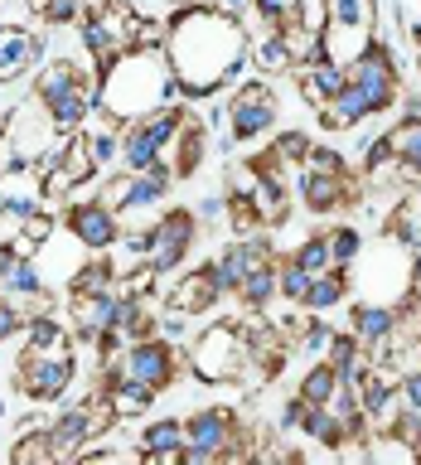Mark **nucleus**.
Segmentation results:
<instances>
[{
  "label": "nucleus",
  "instance_id": "obj_1",
  "mask_svg": "<svg viewBox=\"0 0 421 465\" xmlns=\"http://www.w3.org/2000/svg\"><path fill=\"white\" fill-rule=\"evenodd\" d=\"M165 58L184 97H213L218 87L238 83L247 68V29L242 20L213 10V5H189L170 15Z\"/></svg>",
  "mask_w": 421,
  "mask_h": 465
},
{
  "label": "nucleus",
  "instance_id": "obj_2",
  "mask_svg": "<svg viewBox=\"0 0 421 465\" xmlns=\"http://www.w3.org/2000/svg\"><path fill=\"white\" fill-rule=\"evenodd\" d=\"M170 102H180V83H174V73H170L165 49L160 54L126 49L97 78V107L112 112L116 122H141V116H151L155 107H170Z\"/></svg>",
  "mask_w": 421,
  "mask_h": 465
},
{
  "label": "nucleus",
  "instance_id": "obj_3",
  "mask_svg": "<svg viewBox=\"0 0 421 465\" xmlns=\"http://www.w3.org/2000/svg\"><path fill=\"white\" fill-rule=\"evenodd\" d=\"M64 145V131L54 126L49 107L29 93L10 107V116L0 122V151H5V170L10 165H49Z\"/></svg>",
  "mask_w": 421,
  "mask_h": 465
},
{
  "label": "nucleus",
  "instance_id": "obj_4",
  "mask_svg": "<svg viewBox=\"0 0 421 465\" xmlns=\"http://www.w3.org/2000/svg\"><path fill=\"white\" fill-rule=\"evenodd\" d=\"M184 363H189V373H194L199 383H213V388L238 383V378L247 373V334H242V325L213 320L209 330H199L194 340H189Z\"/></svg>",
  "mask_w": 421,
  "mask_h": 465
},
{
  "label": "nucleus",
  "instance_id": "obj_5",
  "mask_svg": "<svg viewBox=\"0 0 421 465\" xmlns=\"http://www.w3.org/2000/svg\"><path fill=\"white\" fill-rule=\"evenodd\" d=\"M73 378H78L73 344H58V349H20L15 388H20L29 402H64L68 388H73Z\"/></svg>",
  "mask_w": 421,
  "mask_h": 465
},
{
  "label": "nucleus",
  "instance_id": "obj_6",
  "mask_svg": "<svg viewBox=\"0 0 421 465\" xmlns=\"http://www.w3.org/2000/svg\"><path fill=\"white\" fill-rule=\"evenodd\" d=\"M194 238H199V218L189 213V209H165V213H155L151 232H145L141 262H145L155 276H170L174 267H184V257H189V247H194Z\"/></svg>",
  "mask_w": 421,
  "mask_h": 465
},
{
  "label": "nucleus",
  "instance_id": "obj_7",
  "mask_svg": "<svg viewBox=\"0 0 421 465\" xmlns=\"http://www.w3.org/2000/svg\"><path fill=\"white\" fill-rule=\"evenodd\" d=\"M223 122H228V145H247V141L267 136L271 122H276V87L267 78L242 83L238 93L228 97Z\"/></svg>",
  "mask_w": 421,
  "mask_h": 465
},
{
  "label": "nucleus",
  "instance_id": "obj_8",
  "mask_svg": "<svg viewBox=\"0 0 421 465\" xmlns=\"http://www.w3.org/2000/svg\"><path fill=\"white\" fill-rule=\"evenodd\" d=\"M184 363V349H174L165 334H145V340H131L122 349V373L126 378H141V383H151L155 392H165L174 383V373H180Z\"/></svg>",
  "mask_w": 421,
  "mask_h": 465
},
{
  "label": "nucleus",
  "instance_id": "obj_9",
  "mask_svg": "<svg viewBox=\"0 0 421 465\" xmlns=\"http://www.w3.org/2000/svg\"><path fill=\"white\" fill-rule=\"evenodd\" d=\"M344 78L368 93V102H373L377 116H383L392 102L402 97V78H397V64H392V49H387V44H377V39L344 68Z\"/></svg>",
  "mask_w": 421,
  "mask_h": 465
},
{
  "label": "nucleus",
  "instance_id": "obj_10",
  "mask_svg": "<svg viewBox=\"0 0 421 465\" xmlns=\"http://www.w3.org/2000/svg\"><path fill=\"white\" fill-rule=\"evenodd\" d=\"M64 232H73L87 252H107L112 242H122V218L102 199H68L64 209Z\"/></svg>",
  "mask_w": 421,
  "mask_h": 465
},
{
  "label": "nucleus",
  "instance_id": "obj_11",
  "mask_svg": "<svg viewBox=\"0 0 421 465\" xmlns=\"http://www.w3.org/2000/svg\"><path fill=\"white\" fill-rule=\"evenodd\" d=\"M44 64V39L24 25H0V87L34 78Z\"/></svg>",
  "mask_w": 421,
  "mask_h": 465
},
{
  "label": "nucleus",
  "instance_id": "obj_12",
  "mask_svg": "<svg viewBox=\"0 0 421 465\" xmlns=\"http://www.w3.org/2000/svg\"><path fill=\"white\" fill-rule=\"evenodd\" d=\"M358 199H363L358 180H348V174H325V170H305L300 165V203L310 213H334V209L358 203Z\"/></svg>",
  "mask_w": 421,
  "mask_h": 465
},
{
  "label": "nucleus",
  "instance_id": "obj_13",
  "mask_svg": "<svg viewBox=\"0 0 421 465\" xmlns=\"http://www.w3.org/2000/svg\"><path fill=\"white\" fill-rule=\"evenodd\" d=\"M228 291H223V282H218V272H213V262H203V267H194L189 276H180L174 282V291H170V311H180V315H209L218 301H223Z\"/></svg>",
  "mask_w": 421,
  "mask_h": 465
},
{
  "label": "nucleus",
  "instance_id": "obj_14",
  "mask_svg": "<svg viewBox=\"0 0 421 465\" xmlns=\"http://www.w3.org/2000/svg\"><path fill=\"white\" fill-rule=\"evenodd\" d=\"M267 262H276V247L267 242V238H238V242H228L223 252L213 257V272H218V282H223V291H232L242 282L252 267H267Z\"/></svg>",
  "mask_w": 421,
  "mask_h": 465
},
{
  "label": "nucleus",
  "instance_id": "obj_15",
  "mask_svg": "<svg viewBox=\"0 0 421 465\" xmlns=\"http://www.w3.org/2000/svg\"><path fill=\"white\" fill-rule=\"evenodd\" d=\"M116 301L122 291H102V296H73V340L78 344H93L102 330L116 325Z\"/></svg>",
  "mask_w": 421,
  "mask_h": 465
},
{
  "label": "nucleus",
  "instance_id": "obj_16",
  "mask_svg": "<svg viewBox=\"0 0 421 465\" xmlns=\"http://www.w3.org/2000/svg\"><path fill=\"white\" fill-rule=\"evenodd\" d=\"M203 151H209V126H203V116L199 112H189L184 116V126H180V136L170 141V151L165 160H174V180H189L199 165H203Z\"/></svg>",
  "mask_w": 421,
  "mask_h": 465
},
{
  "label": "nucleus",
  "instance_id": "obj_17",
  "mask_svg": "<svg viewBox=\"0 0 421 465\" xmlns=\"http://www.w3.org/2000/svg\"><path fill=\"white\" fill-rule=\"evenodd\" d=\"M141 460L151 465H184V421L160 417L141 431Z\"/></svg>",
  "mask_w": 421,
  "mask_h": 465
},
{
  "label": "nucleus",
  "instance_id": "obj_18",
  "mask_svg": "<svg viewBox=\"0 0 421 465\" xmlns=\"http://www.w3.org/2000/svg\"><path fill=\"white\" fill-rule=\"evenodd\" d=\"M296 83H300V97L310 102V107H325V102L344 87V68L319 54V58H310V64L296 68Z\"/></svg>",
  "mask_w": 421,
  "mask_h": 465
},
{
  "label": "nucleus",
  "instance_id": "obj_19",
  "mask_svg": "<svg viewBox=\"0 0 421 465\" xmlns=\"http://www.w3.org/2000/svg\"><path fill=\"white\" fill-rule=\"evenodd\" d=\"M252 209L261 218V228H281L286 218H290V189L281 174H257V184H252Z\"/></svg>",
  "mask_w": 421,
  "mask_h": 465
},
{
  "label": "nucleus",
  "instance_id": "obj_20",
  "mask_svg": "<svg viewBox=\"0 0 421 465\" xmlns=\"http://www.w3.org/2000/svg\"><path fill=\"white\" fill-rule=\"evenodd\" d=\"M155 160H165V151H160V145L145 136L141 122H126V126H122V141H116V170L141 174V170H151Z\"/></svg>",
  "mask_w": 421,
  "mask_h": 465
},
{
  "label": "nucleus",
  "instance_id": "obj_21",
  "mask_svg": "<svg viewBox=\"0 0 421 465\" xmlns=\"http://www.w3.org/2000/svg\"><path fill=\"white\" fill-rule=\"evenodd\" d=\"M305 15V0H252L242 15V29H247V39L252 35H267V29H281L290 20H300Z\"/></svg>",
  "mask_w": 421,
  "mask_h": 465
},
{
  "label": "nucleus",
  "instance_id": "obj_22",
  "mask_svg": "<svg viewBox=\"0 0 421 465\" xmlns=\"http://www.w3.org/2000/svg\"><path fill=\"white\" fill-rule=\"evenodd\" d=\"M232 296L242 301V311H247V315L271 311V301L281 296V291H276V262H267V267H252L238 286H232Z\"/></svg>",
  "mask_w": 421,
  "mask_h": 465
},
{
  "label": "nucleus",
  "instance_id": "obj_23",
  "mask_svg": "<svg viewBox=\"0 0 421 465\" xmlns=\"http://www.w3.org/2000/svg\"><path fill=\"white\" fill-rule=\"evenodd\" d=\"M10 460L15 465H44V460H58L54 456V441H49V421H34L29 417L20 431H15V446H10Z\"/></svg>",
  "mask_w": 421,
  "mask_h": 465
},
{
  "label": "nucleus",
  "instance_id": "obj_24",
  "mask_svg": "<svg viewBox=\"0 0 421 465\" xmlns=\"http://www.w3.org/2000/svg\"><path fill=\"white\" fill-rule=\"evenodd\" d=\"M344 296H348V267H329V272L310 276V291H305L300 311L325 315V311H334V305H339Z\"/></svg>",
  "mask_w": 421,
  "mask_h": 465
},
{
  "label": "nucleus",
  "instance_id": "obj_25",
  "mask_svg": "<svg viewBox=\"0 0 421 465\" xmlns=\"http://www.w3.org/2000/svg\"><path fill=\"white\" fill-rule=\"evenodd\" d=\"M296 431H300V436H310V441H319V446H329V450L344 441V421L334 417L325 402H305V407H300V417H296Z\"/></svg>",
  "mask_w": 421,
  "mask_h": 465
},
{
  "label": "nucleus",
  "instance_id": "obj_26",
  "mask_svg": "<svg viewBox=\"0 0 421 465\" xmlns=\"http://www.w3.org/2000/svg\"><path fill=\"white\" fill-rule=\"evenodd\" d=\"M383 228L397 238L402 247H421V189H412L406 199H397L383 218Z\"/></svg>",
  "mask_w": 421,
  "mask_h": 465
},
{
  "label": "nucleus",
  "instance_id": "obj_27",
  "mask_svg": "<svg viewBox=\"0 0 421 465\" xmlns=\"http://www.w3.org/2000/svg\"><path fill=\"white\" fill-rule=\"evenodd\" d=\"M247 58L261 68V73H290L296 64H290V49H286V39H281V29H267V35H252L247 39Z\"/></svg>",
  "mask_w": 421,
  "mask_h": 465
},
{
  "label": "nucleus",
  "instance_id": "obj_28",
  "mask_svg": "<svg viewBox=\"0 0 421 465\" xmlns=\"http://www.w3.org/2000/svg\"><path fill=\"white\" fill-rule=\"evenodd\" d=\"M102 291H116V267L102 252H93V262L73 272V296H102Z\"/></svg>",
  "mask_w": 421,
  "mask_h": 465
},
{
  "label": "nucleus",
  "instance_id": "obj_29",
  "mask_svg": "<svg viewBox=\"0 0 421 465\" xmlns=\"http://www.w3.org/2000/svg\"><path fill=\"white\" fill-rule=\"evenodd\" d=\"M383 141H387V151L397 155L402 165H416L421 160V116H402L397 126L383 131Z\"/></svg>",
  "mask_w": 421,
  "mask_h": 465
},
{
  "label": "nucleus",
  "instance_id": "obj_30",
  "mask_svg": "<svg viewBox=\"0 0 421 465\" xmlns=\"http://www.w3.org/2000/svg\"><path fill=\"white\" fill-rule=\"evenodd\" d=\"M325 20L334 25H354L377 35V0H325Z\"/></svg>",
  "mask_w": 421,
  "mask_h": 465
},
{
  "label": "nucleus",
  "instance_id": "obj_31",
  "mask_svg": "<svg viewBox=\"0 0 421 465\" xmlns=\"http://www.w3.org/2000/svg\"><path fill=\"white\" fill-rule=\"evenodd\" d=\"M334 388H339V373H334L329 359H319V363H310V369H305L296 398H300V402H329Z\"/></svg>",
  "mask_w": 421,
  "mask_h": 465
},
{
  "label": "nucleus",
  "instance_id": "obj_32",
  "mask_svg": "<svg viewBox=\"0 0 421 465\" xmlns=\"http://www.w3.org/2000/svg\"><path fill=\"white\" fill-rule=\"evenodd\" d=\"M276 291H281L286 301H305V291H310V272L300 267L296 257H276Z\"/></svg>",
  "mask_w": 421,
  "mask_h": 465
},
{
  "label": "nucleus",
  "instance_id": "obj_33",
  "mask_svg": "<svg viewBox=\"0 0 421 465\" xmlns=\"http://www.w3.org/2000/svg\"><path fill=\"white\" fill-rule=\"evenodd\" d=\"M358 257H363V232H358V223L334 228V232H329V262H334V267H354Z\"/></svg>",
  "mask_w": 421,
  "mask_h": 465
},
{
  "label": "nucleus",
  "instance_id": "obj_34",
  "mask_svg": "<svg viewBox=\"0 0 421 465\" xmlns=\"http://www.w3.org/2000/svg\"><path fill=\"white\" fill-rule=\"evenodd\" d=\"M290 257H296V262H300V267L310 272V276L329 272V267H334V262H329V232H310V238H305V242H300Z\"/></svg>",
  "mask_w": 421,
  "mask_h": 465
},
{
  "label": "nucleus",
  "instance_id": "obj_35",
  "mask_svg": "<svg viewBox=\"0 0 421 465\" xmlns=\"http://www.w3.org/2000/svg\"><path fill=\"white\" fill-rule=\"evenodd\" d=\"M271 151H276L281 165H305V155H310V136H305V131H276Z\"/></svg>",
  "mask_w": 421,
  "mask_h": 465
},
{
  "label": "nucleus",
  "instance_id": "obj_36",
  "mask_svg": "<svg viewBox=\"0 0 421 465\" xmlns=\"http://www.w3.org/2000/svg\"><path fill=\"white\" fill-rule=\"evenodd\" d=\"M54 228H58V218L39 209V213H34V218H29V223H24V232H20V252H39V247L54 238Z\"/></svg>",
  "mask_w": 421,
  "mask_h": 465
},
{
  "label": "nucleus",
  "instance_id": "obj_37",
  "mask_svg": "<svg viewBox=\"0 0 421 465\" xmlns=\"http://www.w3.org/2000/svg\"><path fill=\"white\" fill-rule=\"evenodd\" d=\"M305 170H325V174H348V160L339 151H329V145H310V155H305Z\"/></svg>",
  "mask_w": 421,
  "mask_h": 465
},
{
  "label": "nucleus",
  "instance_id": "obj_38",
  "mask_svg": "<svg viewBox=\"0 0 421 465\" xmlns=\"http://www.w3.org/2000/svg\"><path fill=\"white\" fill-rule=\"evenodd\" d=\"M397 407H406V412H416V417H421V373L397 378Z\"/></svg>",
  "mask_w": 421,
  "mask_h": 465
},
{
  "label": "nucleus",
  "instance_id": "obj_39",
  "mask_svg": "<svg viewBox=\"0 0 421 465\" xmlns=\"http://www.w3.org/2000/svg\"><path fill=\"white\" fill-rule=\"evenodd\" d=\"M20 330H24V311H20V305H10L5 296H0V344L15 340Z\"/></svg>",
  "mask_w": 421,
  "mask_h": 465
},
{
  "label": "nucleus",
  "instance_id": "obj_40",
  "mask_svg": "<svg viewBox=\"0 0 421 465\" xmlns=\"http://www.w3.org/2000/svg\"><path fill=\"white\" fill-rule=\"evenodd\" d=\"M83 10L78 0H49V10H44V25H78Z\"/></svg>",
  "mask_w": 421,
  "mask_h": 465
},
{
  "label": "nucleus",
  "instance_id": "obj_41",
  "mask_svg": "<svg viewBox=\"0 0 421 465\" xmlns=\"http://www.w3.org/2000/svg\"><path fill=\"white\" fill-rule=\"evenodd\" d=\"M247 5H252V0H213V10L232 15V20H242V15H247Z\"/></svg>",
  "mask_w": 421,
  "mask_h": 465
},
{
  "label": "nucleus",
  "instance_id": "obj_42",
  "mask_svg": "<svg viewBox=\"0 0 421 465\" xmlns=\"http://www.w3.org/2000/svg\"><path fill=\"white\" fill-rule=\"evenodd\" d=\"M24 10H29V15H39V20H44V10H49V0H24Z\"/></svg>",
  "mask_w": 421,
  "mask_h": 465
},
{
  "label": "nucleus",
  "instance_id": "obj_43",
  "mask_svg": "<svg viewBox=\"0 0 421 465\" xmlns=\"http://www.w3.org/2000/svg\"><path fill=\"white\" fill-rule=\"evenodd\" d=\"M165 5H174V10H189V5H213V0H165Z\"/></svg>",
  "mask_w": 421,
  "mask_h": 465
},
{
  "label": "nucleus",
  "instance_id": "obj_44",
  "mask_svg": "<svg viewBox=\"0 0 421 465\" xmlns=\"http://www.w3.org/2000/svg\"><path fill=\"white\" fill-rule=\"evenodd\" d=\"M416 73H421V44H416Z\"/></svg>",
  "mask_w": 421,
  "mask_h": 465
}]
</instances>
